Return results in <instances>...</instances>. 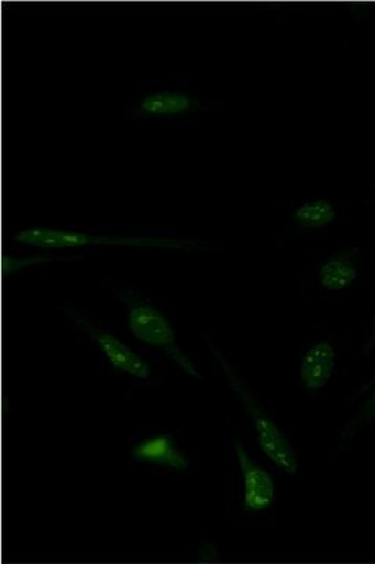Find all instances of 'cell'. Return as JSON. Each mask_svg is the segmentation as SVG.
<instances>
[{"instance_id": "cell-10", "label": "cell", "mask_w": 375, "mask_h": 564, "mask_svg": "<svg viewBox=\"0 0 375 564\" xmlns=\"http://www.w3.org/2000/svg\"><path fill=\"white\" fill-rule=\"evenodd\" d=\"M343 219V208L330 199L318 198L300 202L294 212L290 226L297 232L319 231Z\"/></svg>"}, {"instance_id": "cell-6", "label": "cell", "mask_w": 375, "mask_h": 564, "mask_svg": "<svg viewBox=\"0 0 375 564\" xmlns=\"http://www.w3.org/2000/svg\"><path fill=\"white\" fill-rule=\"evenodd\" d=\"M340 366V352L329 341H315L300 355L297 381L304 392L318 394L333 381Z\"/></svg>"}, {"instance_id": "cell-1", "label": "cell", "mask_w": 375, "mask_h": 564, "mask_svg": "<svg viewBox=\"0 0 375 564\" xmlns=\"http://www.w3.org/2000/svg\"><path fill=\"white\" fill-rule=\"evenodd\" d=\"M113 292L126 312L129 330L140 342L167 353L186 374L194 376L195 379L203 378L179 345L175 319L164 303L126 284L117 286Z\"/></svg>"}, {"instance_id": "cell-9", "label": "cell", "mask_w": 375, "mask_h": 564, "mask_svg": "<svg viewBox=\"0 0 375 564\" xmlns=\"http://www.w3.org/2000/svg\"><path fill=\"white\" fill-rule=\"evenodd\" d=\"M360 279V254L356 248L338 251L316 267L315 283L329 294H341Z\"/></svg>"}, {"instance_id": "cell-3", "label": "cell", "mask_w": 375, "mask_h": 564, "mask_svg": "<svg viewBox=\"0 0 375 564\" xmlns=\"http://www.w3.org/2000/svg\"><path fill=\"white\" fill-rule=\"evenodd\" d=\"M16 241L32 248L66 251L93 248V246H129V248L186 250L201 245L197 241H178V239L153 237V235H106L77 230H51L33 228L18 232Z\"/></svg>"}, {"instance_id": "cell-13", "label": "cell", "mask_w": 375, "mask_h": 564, "mask_svg": "<svg viewBox=\"0 0 375 564\" xmlns=\"http://www.w3.org/2000/svg\"><path fill=\"white\" fill-rule=\"evenodd\" d=\"M375 386V371H374V374L371 375V378L367 379V381L365 383V385H363L362 387H360L359 389V392H356V396L354 398V400H352V403H354V401L356 400V398H362L363 396H365V394L367 392V390L371 389V387H374Z\"/></svg>"}, {"instance_id": "cell-11", "label": "cell", "mask_w": 375, "mask_h": 564, "mask_svg": "<svg viewBox=\"0 0 375 564\" xmlns=\"http://www.w3.org/2000/svg\"><path fill=\"white\" fill-rule=\"evenodd\" d=\"M375 422V389L373 396L367 398L365 407L355 416L348 425L341 431L340 439H338V453L343 452L352 444V441L359 436L360 431L366 429L367 425Z\"/></svg>"}, {"instance_id": "cell-2", "label": "cell", "mask_w": 375, "mask_h": 564, "mask_svg": "<svg viewBox=\"0 0 375 564\" xmlns=\"http://www.w3.org/2000/svg\"><path fill=\"white\" fill-rule=\"evenodd\" d=\"M206 344L214 353L223 374L227 376L228 383H230L231 389L234 390L239 400L244 405L250 419H252L256 431L257 444H260L264 455L268 460L274 461L279 469L288 472L290 475H299V455H297L296 449L290 444L288 436L279 429L277 422L272 418L267 408L264 407L255 390L249 386V383L234 374L233 367L230 366L227 357L220 352L219 346L209 338H206Z\"/></svg>"}, {"instance_id": "cell-12", "label": "cell", "mask_w": 375, "mask_h": 564, "mask_svg": "<svg viewBox=\"0 0 375 564\" xmlns=\"http://www.w3.org/2000/svg\"><path fill=\"white\" fill-rule=\"evenodd\" d=\"M375 352V316L373 320V328H371V335L367 339L366 344L363 345L362 353L363 356L370 357Z\"/></svg>"}, {"instance_id": "cell-7", "label": "cell", "mask_w": 375, "mask_h": 564, "mask_svg": "<svg viewBox=\"0 0 375 564\" xmlns=\"http://www.w3.org/2000/svg\"><path fill=\"white\" fill-rule=\"evenodd\" d=\"M234 452H236L239 467H241L244 507L249 511L260 512V515L271 510L277 499L274 475L250 458L249 453L238 442L234 444Z\"/></svg>"}, {"instance_id": "cell-5", "label": "cell", "mask_w": 375, "mask_h": 564, "mask_svg": "<svg viewBox=\"0 0 375 564\" xmlns=\"http://www.w3.org/2000/svg\"><path fill=\"white\" fill-rule=\"evenodd\" d=\"M201 109L203 102L198 96L162 88L139 98L129 109L128 115L142 123H159L192 115Z\"/></svg>"}, {"instance_id": "cell-4", "label": "cell", "mask_w": 375, "mask_h": 564, "mask_svg": "<svg viewBox=\"0 0 375 564\" xmlns=\"http://www.w3.org/2000/svg\"><path fill=\"white\" fill-rule=\"evenodd\" d=\"M60 311L95 342L99 355L112 371L132 376L139 381H150L153 371H151L148 361L140 355L137 350L132 349L119 334L113 333L110 328L90 319L86 313L77 311L71 306H60Z\"/></svg>"}, {"instance_id": "cell-8", "label": "cell", "mask_w": 375, "mask_h": 564, "mask_svg": "<svg viewBox=\"0 0 375 564\" xmlns=\"http://www.w3.org/2000/svg\"><path fill=\"white\" fill-rule=\"evenodd\" d=\"M131 463L167 472H184L189 467V455L181 445L176 444L172 431H164L140 441L132 449Z\"/></svg>"}]
</instances>
